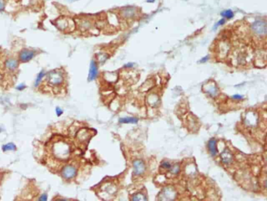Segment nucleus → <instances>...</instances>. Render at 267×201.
Listing matches in <instances>:
<instances>
[{
  "mask_svg": "<svg viewBox=\"0 0 267 201\" xmlns=\"http://www.w3.org/2000/svg\"><path fill=\"white\" fill-rule=\"evenodd\" d=\"M77 170L74 166L67 165L64 167L62 170V175L65 179H72L76 175Z\"/></svg>",
  "mask_w": 267,
  "mask_h": 201,
  "instance_id": "20e7f679",
  "label": "nucleus"
},
{
  "mask_svg": "<svg viewBox=\"0 0 267 201\" xmlns=\"http://www.w3.org/2000/svg\"><path fill=\"white\" fill-rule=\"evenodd\" d=\"M205 92L208 93L211 97L214 98L218 95V88L215 83H209L205 86Z\"/></svg>",
  "mask_w": 267,
  "mask_h": 201,
  "instance_id": "1a4fd4ad",
  "label": "nucleus"
},
{
  "mask_svg": "<svg viewBox=\"0 0 267 201\" xmlns=\"http://www.w3.org/2000/svg\"><path fill=\"white\" fill-rule=\"evenodd\" d=\"M208 57L207 56V57H205V58H202V59L200 61V63H205L207 61H208Z\"/></svg>",
  "mask_w": 267,
  "mask_h": 201,
  "instance_id": "bb28decb",
  "label": "nucleus"
},
{
  "mask_svg": "<svg viewBox=\"0 0 267 201\" xmlns=\"http://www.w3.org/2000/svg\"><path fill=\"white\" fill-rule=\"evenodd\" d=\"M98 58H99V62L104 63V61H105L108 58V57H107V54H104V53H100V54H99V57H98Z\"/></svg>",
  "mask_w": 267,
  "mask_h": 201,
  "instance_id": "aec40b11",
  "label": "nucleus"
},
{
  "mask_svg": "<svg viewBox=\"0 0 267 201\" xmlns=\"http://www.w3.org/2000/svg\"><path fill=\"white\" fill-rule=\"evenodd\" d=\"M221 16H222V17H224V18L232 19L233 17V16H234V14H233V12L231 9H227V10L221 13Z\"/></svg>",
  "mask_w": 267,
  "mask_h": 201,
  "instance_id": "2eb2a0df",
  "label": "nucleus"
},
{
  "mask_svg": "<svg viewBox=\"0 0 267 201\" xmlns=\"http://www.w3.org/2000/svg\"><path fill=\"white\" fill-rule=\"evenodd\" d=\"M49 83L53 86H58L61 85L64 81V77H63L62 74L56 71H53V72H50V75H48Z\"/></svg>",
  "mask_w": 267,
  "mask_h": 201,
  "instance_id": "f03ea898",
  "label": "nucleus"
},
{
  "mask_svg": "<svg viewBox=\"0 0 267 201\" xmlns=\"http://www.w3.org/2000/svg\"><path fill=\"white\" fill-rule=\"evenodd\" d=\"M3 150L4 152L9 151V150H16V145L13 143L6 144L3 146Z\"/></svg>",
  "mask_w": 267,
  "mask_h": 201,
  "instance_id": "dca6fc26",
  "label": "nucleus"
},
{
  "mask_svg": "<svg viewBox=\"0 0 267 201\" xmlns=\"http://www.w3.org/2000/svg\"><path fill=\"white\" fill-rule=\"evenodd\" d=\"M5 8V3L3 1H0V11H3Z\"/></svg>",
  "mask_w": 267,
  "mask_h": 201,
  "instance_id": "a878e982",
  "label": "nucleus"
},
{
  "mask_svg": "<svg viewBox=\"0 0 267 201\" xmlns=\"http://www.w3.org/2000/svg\"><path fill=\"white\" fill-rule=\"evenodd\" d=\"M154 1H155V0H147L148 3H154Z\"/></svg>",
  "mask_w": 267,
  "mask_h": 201,
  "instance_id": "c85d7f7f",
  "label": "nucleus"
},
{
  "mask_svg": "<svg viewBox=\"0 0 267 201\" xmlns=\"http://www.w3.org/2000/svg\"><path fill=\"white\" fill-rule=\"evenodd\" d=\"M221 159H222V163L226 164H229L233 160V156H232V154L228 149H225L221 153Z\"/></svg>",
  "mask_w": 267,
  "mask_h": 201,
  "instance_id": "9d476101",
  "label": "nucleus"
},
{
  "mask_svg": "<svg viewBox=\"0 0 267 201\" xmlns=\"http://www.w3.org/2000/svg\"><path fill=\"white\" fill-rule=\"evenodd\" d=\"M146 170V165L141 159H136L133 162V175H142Z\"/></svg>",
  "mask_w": 267,
  "mask_h": 201,
  "instance_id": "7ed1b4c3",
  "label": "nucleus"
},
{
  "mask_svg": "<svg viewBox=\"0 0 267 201\" xmlns=\"http://www.w3.org/2000/svg\"><path fill=\"white\" fill-rule=\"evenodd\" d=\"M44 75H45V72H44V71H41V72L39 73V75H38L37 78H36L35 83V87L39 86V84L40 83L41 80H42V79L43 78Z\"/></svg>",
  "mask_w": 267,
  "mask_h": 201,
  "instance_id": "f3484780",
  "label": "nucleus"
},
{
  "mask_svg": "<svg viewBox=\"0 0 267 201\" xmlns=\"http://www.w3.org/2000/svg\"><path fill=\"white\" fill-rule=\"evenodd\" d=\"M161 167H162V168H164V169H166V170H169V169L171 168L172 165L170 164V163L167 162V161H163V162L162 163V165H161Z\"/></svg>",
  "mask_w": 267,
  "mask_h": 201,
  "instance_id": "6ab92c4d",
  "label": "nucleus"
},
{
  "mask_svg": "<svg viewBox=\"0 0 267 201\" xmlns=\"http://www.w3.org/2000/svg\"><path fill=\"white\" fill-rule=\"evenodd\" d=\"M69 1H72V2H73V1H78V0H69Z\"/></svg>",
  "mask_w": 267,
  "mask_h": 201,
  "instance_id": "c756f323",
  "label": "nucleus"
},
{
  "mask_svg": "<svg viewBox=\"0 0 267 201\" xmlns=\"http://www.w3.org/2000/svg\"><path fill=\"white\" fill-rule=\"evenodd\" d=\"M147 200V199L146 196H145L144 194L141 193H138L133 195V197H132V200L133 201H146Z\"/></svg>",
  "mask_w": 267,
  "mask_h": 201,
  "instance_id": "4468645a",
  "label": "nucleus"
},
{
  "mask_svg": "<svg viewBox=\"0 0 267 201\" xmlns=\"http://www.w3.org/2000/svg\"><path fill=\"white\" fill-rule=\"evenodd\" d=\"M225 22H226V19L223 17V18L221 19L220 20H219L218 23L216 24V25H215L214 27V29H216V28H218V27L220 26V25H223L224 24H225Z\"/></svg>",
  "mask_w": 267,
  "mask_h": 201,
  "instance_id": "412c9836",
  "label": "nucleus"
},
{
  "mask_svg": "<svg viewBox=\"0 0 267 201\" xmlns=\"http://www.w3.org/2000/svg\"><path fill=\"white\" fill-rule=\"evenodd\" d=\"M176 197V192L172 188H165L160 193V199L163 200H173Z\"/></svg>",
  "mask_w": 267,
  "mask_h": 201,
  "instance_id": "39448f33",
  "label": "nucleus"
},
{
  "mask_svg": "<svg viewBox=\"0 0 267 201\" xmlns=\"http://www.w3.org/2000/svg\"><path fill=\"white\" fill-rule=\"evenodd\" d=\"M98 75V68L96 61H92L90 63L89 76H88V81L91 82L96 78Z\"/></svg>",
  "mask_w": 267,
  "mask_h": 201,
  "instance_id": "0eeeda50",
  "label": "nucleus"
},
{
  "mask_svg": "<svg viewBox=\"0 0 267 201\" xmlns=\"http://www.w3.org/2000/svg\"><path fill=\"white\" fill-rule=\"evenodd\" d=\"M35 57V52L29 50H23L20 53L19 58L21 62H28Z\"/></svg>",
  "mask_w": 267,
  "mask_h": 201,
  "instance_id": "423d86ee",
  "label": "nucleus"
},
{
  "mask_svg": "<svg viewBox=\"0 0 267 201\" xmlns=\"http://www.w3.org/2000/svg\"><path fill=\"white\" fill-rule=\"evenodd\" d=\"M169 170L172 174H173V175H177L179 172V166L178 164H175L173 167H171V168H170Z\"/></svg>",
  "mask_w": 267,
  "mask_h": 201,
  "instance_id": "a211bd4d",
  "label": "nucleus"
},
{
  "mask_svg": "<svg viewBox=\"0 0 267 201\" xmlns=\"http://www.w3.org/2000/svg\"><path fill=\"white\" fill-rule=\"evenodd\" d=\"M56 115H57L58 116H59V115H62V113H63V110H62V109H61V108L57 107V108H56Z\"/></svg>",
  "mask_w": 267,
  "mask_h": 201,
  "instance_id": "4be33fe9",
  "label": "nucleus"
},
{
  "mask_svg": "<svg viewBox=\"0 0 267 201\" xmlns=\"http://www.w3.org/2000/svg\"><path fill=\"white\" fill-rule=\"evenodd\" d=\"M119 122L121 123H136L138 122V119L135 117H125L119 119Z\"/></svg>",
  "mask_w": 267,
  "mask_h": 201,
  "instance_id": "ddd939ff",
  "label": "nucleus"
},
{
  "mask_svg": "<svg viewBox=\"0 0 267 201\" xmlns=\"http://www.w3.org/2000/svg\"><path fill=\"white\" fill-rule=\"evenodd\" d=\"M216 144H217V142H216V139L214 138H211V140H209V142H208V150H209L211 156H215L217 154V146H216Z\"/></svg>",
  "mask_w": 267,
  "mask_h": 201,
  "instance_id": "9b49d317",
  "label": "nucleus"
},
{
  "mask_svg": "<svg viewBox=\"0 0 267 201\" xmlns=\"http://www.w3.org/2000/svg\"><path fill=\"white\" fill-rule=\"evenodd\" d=\"M121 14L125 18H132L136 14V8L133 6H127L121 9Z\"/></svg>",
  "mask_w": 267,
  "mask_h": 201,
  "instance_id": "6e6552de",
  "label": "nucleus"
},
{
  "mask_svg": "<svg viewBox=\"0 0 267 201\" xmlns=\"http://www.w3.org/2000/svg\"><path fill=\"white\" fill-rule=\"evenodd\" d=\"M24 88H26V87H25L24 84H20L17 87V90H19V91H22V90H24Z\"/></svg>",
  "mask_w": 267,
  "mask_h": 201,
  "instance_id": "b1692460",
  "label": "nucleus"
},
{
  "mask_svg": "<svg viewBox=\"0 0 267 201\" xmlns=\"http://www.w3.org/2000/svg\"><path fill=\"white\" fill-rule=\"evenodd\" d=\"M243 96L239 95V94H235V95L233 96V99H236V100H241V99L243 98Z\"/></svg>",
  "mask_w": 267,
  "mask_h": 201,
  "instance_id": "5701e85b",
  "label": "nucleus"
},
{
  "mask_svg": "<svg viewBox=\"0 0 267 201\" xmlns=\"http://www.w3.org/2000/svg\"><path fill=\"white\" fill-rule=\"evenodd\" d=\"M133 65V64H126L125 65V67H132V66Z\"/></svg>",
  "mask_w": 267,
  "mask_h": 201,
  "instance_id": "cd10ccee",
  "label": "nucleus"
},
{
  "mask_svg": "<svg viewBox=\"0 0 267 201\" xmlns=\"http://www.w3.org/2000/svg\"><path fill=\"white\" fill-rule=\"evenodd\" d=\"M6 67L10 71L15 70L18 67V61L16 59H13V58L8 59L6 62Z\"/></svg>",
  "mask_w": 267,
  "mask_h": 201,
  "instance_id": "f8f14e48",
  "label": "nucleus"
},
{
  "mask_svg": "<svg viewBox=\"0 0 267 201\" xmlns=\"http://www.w3.org/2000/svg\"><path fill=\"white\" fill-rule=\"evenodd\" d=\"M39 200H42V201L47 200V195H46V194H43V195H42V197L39 198Z\"/></svg>",
  "mask_w": 267,
  "mask_h": 201,
  "instance_id": "393cba45",
  "label": "nucleus"
},
{
  "mask_svg": "<svg viewBox=\"0 0 267 201\" xmlns=\"http://www.w3.org/2000/svg\"><path fill=\"white\" fill-rule=\"evenodd\" d=\"M252 31L258 36H265L267 31V24L265 20H257L252 24Z\"/></svg>",
  "mask_w": 267,
  "mask_h": 201,
  "instance_id": "f257e3e1",
  "label": "nucleus"
}]
</instances>
